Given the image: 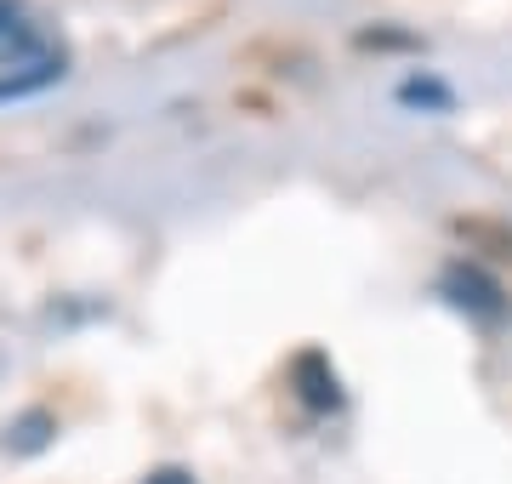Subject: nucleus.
<instances>
[{
  "mask_svg": "<svg viewBox=\"0 0 512 484\" xmlns=\"http://www.w3.org/2000/svg\"><path fill=\"white\" fill-rule=\"evenodd\" d=\"M291 382H296V393H302V405L308 410H336L342 405V382H336V371H330V359L319 354V348L296 354Z\"/></svg>",
  "mask_w": 512,
  "mask_h": 484,
  "instance_id": "nucleus-2",
  "label": "nucleus"
},
{
  "mask_svg": "<svg viewBox=\"0 0 512 484\" xmlns=\"http://www.w3.org/2000/svg\"><path fill=\"white\" fill-rule=\"evenodd\" d=\"M439 291L456 302L461 314H473V319H490V325H495V319H507V291H501L478 262H450V268H444V280H439Z\"/></svg>",
  "mask_w": 512,
  "mask_h": 484,
  "instance_id": "nucleus-1",
  "label": "nucleus"
},
{
  "mask_svg": "<svg viewBox=\"0 0 512 484\" xmlns=\"http://www.w3.org/2000/svg\"><path fill=\"white\" fill-rule=\"evenodd\" d=\"M143 484H200V479H194L188 467H154V473H148Z\"/></svg>",
  "mask_w": 512,
  "mask_h": 484,
  "instance_id": "nucleus-5",
  "label": "nucleus"
},
{
  "mask_svg": "<svg viewBox=\"0 0 512 484\" xmlns=\"http://www.w3.org/2000/svg\"><path fill=\"white\" fill-rule=\"evenodd\" d=\"M52 433H57L52 410H23L18 422L6 428V450H12V456H35V450L52 445Z\"/></svg>",
  "mask_w": 512,
  "mask_h": 484,
  "instance_id": "nucleus-3",
  "label": "nucleus"
},
{
  "mask_svg": "<svg viewBox=\"0 0 512 484\" xmlns=\"http://www.w3.org/2000/svg\"><path fill=\"white\" fill-rule=\"evenodd\" d=\"M52 80H63V52H57V57H46V63H29V69H12V75H0V103H6V97L46 92Z\"/></svg>",
  "mask_w": 512,
  "mask_h": 484,
  "instance_id": "nucleus-4",
  "label": "nucleus"
}]
</instances>
